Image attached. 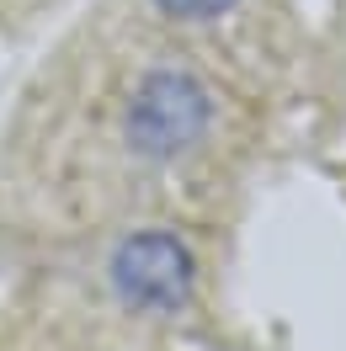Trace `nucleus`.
I'll use <instances>...</instances> for the list:
<instances>
[{
    "label": "nucleus",
    "mask_w": 346,
    "mask_h": 351,
    "mask_svg": "<svg viewBox=\"0 0 346 351\" xmlns=\"http://www.w3.org/2000/svg\"><path fill=\"white\" fill-rule=\"evenodd\" d=\"M214 123V96L192 69H150L128 101V144L150 160L187 154Z\"/></svg>",
    "instance_id": "obj_1"
},
{
    "label": "nucleus",
    "mask_w": 346,
    "mask_h": 351,
    "mask_svg": "<svg viewBox=\"0 0 346 351\" xmlns=\"http://www.w3.org/2000/svg\"><path fill=\"white\" fill-rule=\"evenodd\" d=\"M192 282H197L192 250L176 234H165V229L128 234L112 250V287L139 314H176V308H187Z\"/></svg>",
    "instance_id": "obj_2"
},
{
    "label": "nucleus",
    "mask_w": 346,
    "mask_h": 351,
    "mask_svg": "<svg viewBox=\"0 0 346 351\" xmlns=\"http://www.w3.org/2000/svg\"><path fill=\"white\" fill-rule=\"evenodd\" d=\"M165 16H176V22H218L224 11H235L240 0H154Z\"/></svg>",
    "instance_id": "obj_3"
}]
</instances>
